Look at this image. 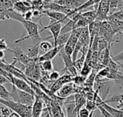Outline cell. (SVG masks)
<instances>
[{"instance_id":"17","label":"cell","mask_w":123,"mask_h":117,"mask_svg":"<svg viewBox=\"0 0 123 117\" xmlns=\"http://www.w3.org/2000/svg\"><path fill=\"white\" fill-rule=\"evenodd\" d=\"M35 102L32 106V117H40L43 110V101L37 96H35Z\"/></svg>"},{"instance_id":"19","label":"cell","mask_w":123,"mask_h":117,"mask_svg":"<svg viewBox=\"0 0 123 117\" xmlns=\"http://www.w3.org/2000/svg\"><path fill=\"white\" fill-rule=\"evenodd\" d=\"M39 50H40L39 43L33 44L32 46H31V47L27 48V55L32 60H37V58H39V56H38Z\"/></svg>"},{"instance_id":"41","label":"cell","mask_w":123,"mask_h":117,"mask_svg":"<svg viewBox=\"0 0 123 117\" xmlns=\"http://www.w3.org/2000/svg\"><path fill=\"white\" fill-rule=\"evenodd\" d=\"M22 1H35V0H22Z\"/></svg>"},{"instance_id":"18","label":"cell","mask_w":123,"mask_h":117,"mask_svg":"<svg viewBox=\"0 0 123 117\" xmlns=\"http://www.w3.org/2000/svg\"><path fill=\"white\" fill-rule=\"evenodd\" d=\"M102 105L111 115H112L114 117H123V110L113 108L110 106H109L107 104L105 103L104 101L100 104Z\"/></svg>"},{"instance_id":"31","label":"cell","mask_w":123,"mask_h":117,"mask_svg":"<svg viewBox=\"0 0 123 117\" xmlns=\"http://www.w3.org/2000/svg\"><path fill=\"white\" fill-rule=\"evenodd\" d=\"M109 17L119 20V21H122L123 22V9L119 10L116 12H115L114 14H111Z\"/></svg>"},{"instance_id":"10","label":"cell","mask_w":123,"mask_h":117,"mask_svg":"<svg viewBox=\"0 0 123 117\" xmlns=\"http://www.w3.org/2000/svg\"><path fill=\"white\" fill-rule=\"evenodd\" d=\"M11 83H12V85L15 86L18 89L35 96V93L33 88L26 81L19 78H17L15 76H13V78L11 81Z\"/></svg>"},{"instance_id":"39","label":"cell","mask_w":123,"mask_h":117,"mask_svg":"<svg viewBox=\"0 0 123 117\" xmlns=\"http://www.w3.org/2000/svg\"><path fill=\"white\" fill-rule=\"evenodd\" d=\"M9 117H20L17 113H15V112H12V114H11V115L9 116Z\"/></svg>"},{"instance_id":"40","label":"cell","mask_w":123,"mask_h":117,"mask_svg":"<svg viewBox=\"0 0 123 117\" xmlns=\"http://www.w3.org/2000/svg\"><path fill=\"white\" fill-rule=\"evenodd\" d=\"M44 2H45V3H50V2H53V1H54L55 0H43Z\"/></svg>"},{"instance_id":"5","label":"cell","mask_w":123,"mask_h":117,"mask_svg":"<svg viewBox=\"0 0 123 117\" xmlns=\"http://www.w3.org/2000/svg\"><path fill=\"white\" fill-rule=\"evenodd\" d=\"M63 27V23H61L60 22H58V21H56V20H55L53 19H50L49 24L48 26H45V27L43 26V28L40 30V32L48 29L50 30V32H51L52 37H53V40H54L53 45H54V47H56L57 46L58 38L59 35L61 33V30H62Z\"/></svg>"},{"instance_id":"15","label":"cell","mask_w":123,"mask_h":117,"mask_svg":"<svg viewBox=\"0 0 123 117\" xmlns=\"http://www.w3.org/2000/svg\"><path fill=\"white\" fill-rule=\"evenodd\" d=\"M63 47H61V46H56V47H54L53 49H51L50 50L45 53L43 55H42L41 56H40L38 58H37V60L40 63L43 62V61H45V60H52L60 52L61 50L63 49Z\"/></svg>"},{"instance_id":"35","label":"cell","mask_w":123,"mask_h":117,"mask_svg":"<svg viewBox=\"0 0 123 117\" xmlns=\"http://www.w3.org/2000/svg\"><path fill=\"white\" fill-rule=\"evenodd\" d=\"M6 83H10V82L9 81V80L6 78H5L4 76L1 75L0 76V85H4Z\"/></svg>"},{"instance_id":"20","label":"cell","mask_w":123,"mask_h":117,"mask_svg":"<svg viewBox=\"0 0 123 117\" xmlns=\"http://www.w3.org/2000/svg\"><path fill=\"white\" fill-rule=\"evenodd\" d=\"M121 9H123L122 0H110V15Z\"/></svg>"},{"instance_id":"11","label":"cell","mask_w":123,"mask_h":117,"mask_svg":"<svg viewBox=\"0 0 123 117\" xmlns=\"http://www.w3.org/2000/svg\"><path fill=\"white\" fill-rule=\"evenodd\" d=\"M44 14L47 15L50 19H53L58 22L63 23V24H66L70 21V18L68 17L67 14L60 12H55L50 10H44Z\"/></svg>"},{"instance_id":"34","label":"cell","mask_w":123,"mask_h":117,"mask_svg":"<svg viewBox=\"0 0 123 117\" xmlns=\"http://www.w3.org/2000/svg\"><path fill=\"white\" fill-rule=\"evenodd\" d=\"M24 15V18L27 20H31L32 19V17H33V12L32 10H30V11H28L27 12H26Z\"/></svg>"},{"instance_id":"27","label":"cell","mask_w":123,"mask_h":117,"mask_svg":"<svg viewBox=\"0 0 123 117\" xmlns=\"http://www.w3.org/2000/svg\"><path fill=\"white\" fill-rule=\"evenodd\" d=\"M0 99L4 100H12L11 99V94L9 91L6 90V88L3 86H0Z\"/></svg>"},{"instance_id":"8","label":"cell","mask_w":123,"mask_h":117,"mask_svg":"<svg viewBox=\"0 0 123 117\" xmlns=\"http://www.w3.org/2000/svg\"><path fill=\"white\" fill-rule=\"evenodd\" d=\"M74 76L70 74H66L65 73L62 76H61L57 81L53 82V85L50 87V91L52 94H56L61 88H63L65 85L71 83L74 81Z\"/></svg>"},{"instance_id":"28","label":"cell","mask_w":123,"mask_h":117,"mask_svg":"<svg viewBox=\"0 0 123 117\" xmlns=\"http://www.w3.org/2000/svg\"><path fill=\"white\" fill-rule=\"evenodd\" d=\"M42 69L45 72H52L53 70V64L52 60H45L40 63Z\"/></svg>"},{"instance_id":"29","label":"cell","mask_w":123,"mask_h":117,"mask_svg":"<svg viewBox=\"0 0 123 117\" xmlns=\"http://www.w3.org/2000/svg\"><path fill=\"white\" fill-rule=\"evenodd\" d=\"M12 111L9 107L6 106L1 104V108H0V117H9Z\"/></svg>"},{"instance_id":"4","label":"cell","mask_w":123,"mask_h":117,"mask_svg":"<svg viewBox=\"0 0 123 117\" xmlns=\"http://www.w3.org/2000/svg\"><path fill=\"white\" fill-rule=\"evenodd\" d=\"M83 28L75 29L71 32V36L68 39V41L67 42V43L66 44V45L63 47V50L67 55L72 56V55L74 52L75 47L79 42V40L81 36Z\"/></svg>"},{"instance_id":"33","label":"cell","mask_w":123,"mask_h":117,"mask_svg":"<svg viewBox=\"0 0 123 117\" xmlns=\"http://www.w3.org/2000/svg\"><path fill=\"white\" fill-rule=\"evenodd\" d=\"M0 50H4V51H9V48L8 47V45L5 41L4 39H1L0 40Z\"/></svg>"},{"instance_id":"36","label":"cell","mask_w":123,"mask_h":117,"mask_svg":"<svg viewBox=\"0 0 123 117\" xmlns=\"http://www.w3.org/2000/svg\"><path fill=\"white\" fill-rule=\"evenodd\" d=\"M92 117H103V115L102 114L101 111H99H99H97V110L94 111V113H93Z\"/></svg>"},{"instance_id":"3","label":"cell","mask_w":123,"mask_h":117,"mask_svg":"<svg viewBox=\"0 0 123 117\" xmlns=\"http://www.w3.org/2000/svg\"><path fill=\"white\" fill-rule=\"evenodd\" d=\"M0 103L9 107L12 111L17 113L20 117H32V106H27L14 101L4 100L0 99Z\"/></svg>"},{"instance_id":"6","label":"cell","mask_w":123,"mask_h":117,"mask_svg":"<svg viewBox=\"0 0 123 117\" xmlns=\"http://www.w3.org/2000/svg\"><path fill=\"white\" fill-rule=\"evenodd\" d=\"M97 12L96 21H107L110 16V0H102L99 4Z\"/></svg>"},{"instance_id":"7","label":"cell","mask_w":123,"mask_h":117,"mask_svg":"<svg viewBox=\"0 0 123 117\" xmlns=\"http://www.w3.org/2000/svg\"><path fill=\"white\" fill-rule=\"evenodd\" d=\"M60 54H61L62 58H63V63H64V65H65V68L63 69L65 73L66 74L72 75L74 77L76 76L78 70H76V68L75 67L73 59H72V56H70V55H67L65 53L63 48L61 50Z\"/></svg>"},{"instance_id":"24","label":"cell","mask_w":123,"mask_h":117,"mask_svg":"<svg viewBox=\"0 0 123 117\" xmlns=\"http://www.w3.org/2000/svg\"><path fill=\"white\" fill-rule=\"evenodd\" d=\"M89 24V22L84 18L83 17L81 14H80V16L79 17V19H77L76 24H75V26H74V29H79V28H83V27H88Z\"/></svg>"},{"instance_id":"9","label":"cell","mask_w":123,"mask_h":117,"mask_svg":"<svg viewBox=\"0 0 123 117\" xmlns=\"http://www.w3.org/2000/svg\"><path fill=\"white\" fill-rule=\"evenodd\" d=\"M9 52L14 54L13 60L14 61H16L17 63H21V64L24 65L25 66L28 65L32 60V59H30L28 57L27 53H25L22 50V49L19 47H15L13 50L10 49Z\"/></svg>"},{"instance_id":"42","label":"cell","mask_w":123,"mask_h":117,"mask_svg":"<svg viewBox=\"0 0 123 117\" xmlns=\"http://www.w3.org/2000/svg\"><path fill=\"white\" fill-rule=\"evenodd\" d=\"M122 1H123V0H122Z\"/></svg>"},{"instance_id":"21","label":"cell","mask_w":123,"mask_h":117,"mask_svg":"<svg viewBox=\"0 0 123 117\" xmlns=\"http://www.w3.org/2000/svg\"><path fill=\"white\" fill-rule=\"evenodd\" d=\"M97 10H90L85 12H81V15L84 17L89 22V24L97 20Z\"/></svg>"},{"instance_id":"26","label":"cell","mask_w":123,"mask_h":117,"mask_svg":"<svg viewBox=\"0 0 123 117\" xmlns=\"http://www.w3.org/2000/svg\"><path fill=\"white\" fill-rule=\"evenodd\" d=\"M39 46H40V50L45 53L50 50L51 49L54 47V45H52L48 40H43L42 42L39 43Z\"/></svg>"},{"instance_id":"30","label":"cell","mask_w":123,"mask_h":117,"mask_svg":"<svg viewBox=\"0 0 123 117\" xmlns=\"http://www.w3.org/2000/svg\"><path fill=\"white\" fill-rule=\"evenodd\" d=\"M78 114L79 117H92L93 113H92L87 108H81Z\"/></svg>"},{"instance_id":"22","label":"cell","mask_w":123,"mask_h":117,"mask_svg":"<svg viewBox=\"0 0 123 117\" xmlns=\"http://www.w3.org/2000/svg\"><path fill=\"white\" fill-rule=\"evenodd\" d=\"M71 32H67V33H63L61 34L58 38V41H57V46H61L64 47V46L66 45V44L67 43V42L68 41V39L71 36Z\"/></svg>"},{"instance_id":"25","label":"cell","mask_w":123,"mask_h":117,"mask_svg":"<svg viewBox=\"0 0 123 117\" xmlns=\"http://www.w3.org/2000/svg\"><path fill=\"white\" fill-rule=\"evenodd\" d=\"M92 69H93V68H92V65L85 62L81 70L80 71V75L86 78L89 74H91V73L92 72Z\"/></svg>"},{"instance_id":"37","label":"cell","mask_w":123,"mask_h":117,"mask_svg":"<svg viewBox=\"0 0 123 117\" xmlns=\"http://www.w3.org/2000/svg\"><path fill=\"white\" fill-rule=\"evenodd\" d=\"M117 63L120 65V70H121V72L123 73V61H120V62H117Z\"/></svg>"},{"instance_id":"12","label":"cell","mask_w":123,"mask_h":117,"mask_svg":"<svg viewBox=\"0 0 123 117\" xmlns=\"http://www.w3.org/2000/svg\"><path fill=\"white\" fill-rule=\"evenodd\" d=\"M88 0H55L54 2L72 10L76 9Z\"/></svg>"},{"instance_id":"23","label":"cell","mask_w":123,"mask_h":117,"mask_svg":"<svg viewBox=\"0 0 123 117\" xmlns=\"http://www.w3.org/2000/svg\"><path fill=\"white\" fill-rule=\"evenodd\" d=\"M74 96H75V103H76V109L78 111H79V110L83 107V106L86 103V99L84 96L80 94H76Z\"/></svg>"},{"instance_id":"1","label":"cell","mask_w":123,"mask_h":117,"mask_svg":"<svg viewBox=\"0 0 123 117\" xmlns=\"http://www.w3.org/2000/svg\"><path fill=\"white\" fill-rule=\"evenodd\" d=\"M9 19H12L16 21H18L20 22L23 27H25V30L27 32V35L25 37H23L19 40H15V43H19L26 39L32 38L33 44H37L42 42L43 40H47L48 39L50 38L51 37H41L40 35V30H39V24L36 22L31 21V20H27L24 18V15L16 12L14 9L11 10L9 12Z\"/></svg>"},{"instance_id":"38","label":"cell","mask_w":123,"mask_h":117,"mask_svg":"<svg viewBox=\"0 0 123 117\" xmlns=\"http://www.w3.org/2000/svg\"><path fill=\"white\" fill-rule=\"evenodd\" d=\"M5 55H4V50H0V59L3 60L4 58Z\"/></svg>"},{"instance_id":"13","label":"cell","mask_w":123,"mask_h":117,"mask_svg":"<svg viewBox=\"0 0 123 117\" xmlns=\"http://www.w3.org/2000/svg\"><path fill=\"white\" fill-rule=\"evenodd\" d=\"M14 9L22 14H25L28 11L32 10V8L30 1L17 0L14 4Z\"/></svg>"},{"instance_id":"2","label":"cell","mask_w":123,"mask_h":117,"mask_svg":"<svg viewBox=\"0 0 123 117\" xmlns=\"http://www.w3.org/2000/svg\"><path fill=\"white\" fill-rule=\"evenodd\" d=\"M11 94V99L15 102L21 103L22 104L33 106L35 102V96L27 92L21 91L18 89L15 86L12 85V91H10Z\"/></svg>"},{"instance_id":"14","label":"cell","mask_w":123,"mask_h":117,"mask_svg":"<svg viewBox=\"0 0 123 117\" xmlns=\"http://www.w3.org/2000/svg\"><path fill=\"white\" fill-rule=\"evenodd\" d=\"M69 101H64V106L66 111V117H78V110L76 109L75 98L71 100L68 98Z\"/></svg>"},{"instance_id":"32","label":"cell","mask_w":123,"mask_h":117,"mask_svg":"<svg viewBox=\"0 0 123 117\" xmlns=\"http://www.w3.org/2000/svg\"><path fill=\"white\" fill-rule=\"evenodd\" d=\"M60 73L58 71L55 70H53L50 74H49V79L53 82H55V81H57L59 78H60Z\"/></svg>"},{"instance_id":"16","label":"cell","mask_w":123,"mask_h":117,"mask_svg":"<svg viewBox=\"0 0 123 117\" xmlns=\"http://www.w3.org/2000/svg\"><path fill=\"white\" fill-rule=\"evenodd\" d=\"M75 93V90H74V83H69L66 85H65L63 88H61L56 94H58L57 96L61 97V98H63V99H66V97L71 96L72 94H74Z\"/></svg>"}]
</instances>
